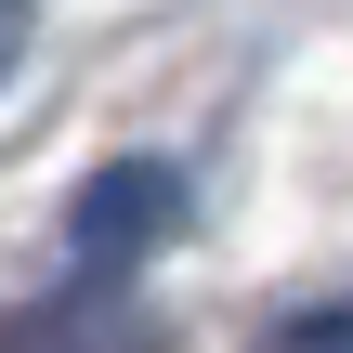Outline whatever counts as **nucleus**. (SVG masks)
Returning <instances> with one entry per match:
<instances>
[{
    "instance_id": "f03ea898",
    "label": "nucleus",
    "mask_w": 353,
    "mask_h": 353,
    "mask_svg": "<svg viewBox=\"0 0 353 353\" xmlns=\"http://www.w3.org/2000/svg\"><path fill=\"white\" fill-rule=\"evenodd\" d=\"M262 353H353V301H301V314H275Z\"/></svg>"
},
{
    "instance_id": "7ed1b4c3",
    "label": "nucleus",
    "mask_w": 353,
    "mask_h": 353,
    "mask_svg": "<svg viewBox=\"0 0 353 353\" xmlns=\"http://www.w3.org/2000/svg\"><path fill=\"white\" fill-rule=\"evenodd\" d=\"M13 65H26V0H0V92H13Z\"/></svg>"
},
{
    "instance_id": "f257e3e1",
    "label": "nucleus",
    "mask_w": 353,
    "mask_h": 353,
    "mask_svg": "<svg viewBox=\"0 0 353 353\" xmlns=\"http://www.w3.org/2000/svg\"><path fill=\"white\" fill-rule=\"evenodd\" d=\"M170 223H183V170H170V157H118V170L79 183V210H65V262H79V275H131Z\"/></svg>"
}]
</instances>
